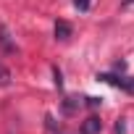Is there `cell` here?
Returning a JSON list of instances; mask_svg holds the SVG:
<instances>
[{"label":"cell","instance_id":"7a4b0ae2","mask_svg":"<svg viewBox=\"0 0 134 134\" xmlns=\"http://www.w3.org/2000/svg\"><path fill=\"white\" fill-rule=\"evenodd\" d=\"M100 129H103V121H100L97 116H90V118L82 124V134H100Z\"/></svg>","mask_w":134,"mask_h":134},{"label":"cell","instance_id":"ba28073f","mask_svg":"<svg viewBox=\"0 0 134 134\" xmlns=\"http://www.w3.org/2000/svg\"><path fill=\"white\" fill-rule=\"evenodd\" d=\"M100 103H103V100H100V97H87V105H92V108H97V105H100Z\"/></svg>","mask_w":134,"mask_h":134},{"label":"cell","instance_id":"3957f363","mask_svg":"<svg viewBox=\"0 0 134 134\" xmlns=\"http://www.w3.org/2000/svg\"><path fill=\"white\" fill-rule=\"evenodd\" d=\"M71 24L69 21H55V40H60V42H66V40H69L71 37Z\"/></svg>","mask_w":134,"mask_h":134},{"label":"cell","instance_id":"9c48e42d","mask_svg":"<svg viewBox=\"0 0 134 134\" xmlns=\"http://www.w3.org/2000/svg\"><path fill=\"white\" fill-rule=\"evenodd\" d=\"M116 134H124V121H118V124H116Z\"/></svg>","mask_w":134,"mask_h":134},{"label":"cell","instance_id":"6da1fadb","mask_svg":"<svg viewBox=\"0 0 134 134\" xmlns=\"http://www.w3.org/2000/svg\"><path fill=\"white\" fill-rule=\"evenodd\" d=\"M97 82H105L116 90H124V92L134 95V76H118V74H105L103 71V74H97Z\"/></svg>","mask_w":134,"mask_h":134},{"label":"cell","instance_id":"30bf717a","mask_svg":"<svg viewBox=\"0 0 134 134\" xmlns=\"http://www.w3.org/2000/svg\"><path fill=\"white\" fill-rule=\"evenodd\" d=\"M126 3H134V0H126Z\"/></svg>","mask_w":134,"mask_h":134},{"label":"cell","instance_id":"8992f818","mask_svg":"<svg viewBox=\"0 0 134 134\" xmlns=\"http://www.w3.org/2000/svg\"><path fill=\"white\" fill-rule=\"evenodd\" d=\"M53 76H55V87L60 90V87H63V76H60V71H58V69H53Z\"/></svg>","mask_w":134,"mask_h":134},{"label":"cell","instance_id":"52a82bcc","mask_svg":"<svg viewBox=\"0 0 134 134\" xmlns=\"http://www.w3.org/2000/svg\"><path fill=\"white\" fill-rule=\"evenodd\" d=\"M74 5H76L79 11H87V8H90V0H74Z\"/></svg>","mask_w":134,"mask_h":134},{"label":"cell","instance_id":"5b68a950","mask_svg":"<svg viewBox=\"0 0 134 134\" xmlns=\"http://www.w3.org/2000/svg\"><path fill=\"white\" fill-rule=\"evenodd\" d=\"M76 105H79V103H76V97H66V103H63V110H66V113H71Z\"/></svg>","mask_w":134,"mask_h":134},{"label":"cell","instance_id":"277c9868","mask_svg":"<svg viewBox=\"0 0 134 134\" xmlns=\"http://www.w3.org/2000/svg\"><path fill=\"white\" fill-rule=\"evenodd\" d=\"M5 84H11V71L0 63V87H5Z\"/></svg>","mask_w":134,"mask_h":134}]
</instances>
